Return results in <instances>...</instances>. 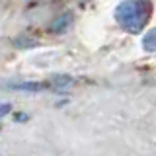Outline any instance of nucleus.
<instances>
[{
	"mask_svg": "<svg viewBox=\"0 0 156 156\" xmlns=\"http://www.w3.org/2000/svg\"><path fill=\"white\" fill-rule=\"evenodd\" d=\"M152 16L150 0H123L115 8V20L129 33H140Z\"/></svg>",
	"mask_w": 156,
	"mask_h": 156,
	"instance_id": "f257e3e1",
	"label": "nucleus"
},
{
	"mask_svg": "<svg viewBox=\"0 0 156 156\" xmlns=\"http://www.w3.org/2000/svg\"><path fill=\"white\" fill-rule=\"evenodd\" d=\"M72 82H74V80H72L70 76H55V78H53V86H58V88L70 86Z\"/></svg>",
	"mask_w": 156,
	"mask_h": 156,
	"instance_id": "39448f33",
	"label": "nucleus"
},
{
	"mask_svg": "<svg viewBox=\"0 0 156 156\" xmlns=\"http://www.w3.org/2000/svg\"><path fill=\"white\" fill-rule=\"evenodd\" d=\"M143 49L144 51H148V53H154L156 51V29H150V31H146L144 33V37H143Z\"/></svg>",
	"mask_w": 156,
	"mask_h": 156,
	"instance_id": "7ed1b4c3",
	"label": "nucleus"
},
{
	"mask_svg": "<svg viewBox=\"0 0 156 156\" xmlns=\"http://www.w3.org/2000/svg\"><path fill=\"white\" fill-rule=\"evenodd\" d=\"M12 90H26V92H39L45 88V84L41 82H20V84H10Z\"/></svg>",
	"mask_w": 156,
	"mask_h": 156,
	"instance_id": "20e7f679",
	"label": "nucleus"
},
{
	"mask_svg": "<svg viewBox=\"0 0 156 156\" xmlns=\"http://www.w3.org/2000/svg\"><path fill=\"white\" fill-rule=\"evenodd\" d=\"M70 23H72V14L66 12V14H62L61 18H57L55 22L51 23V31L53 33H65L66 29L70 27Z\"/></svg>",
	"mask_w": 156,
	"mask_h": 156,
	"instance_id": "f03ea898",
	"label": "nucleus"
},
{
	"mask_svg": "<svg viewBox=\"0 0 156 156\" xmlns=\"http://www.w3.org/2000/svg\"><path fill=\"white\" fill-rule=\"evenodd\" d=\"M10 109H12V105H10V104H0V117L6 115Z\"/></svg>",
	"mask_w": 156,
	"mask_h": 156,
	"instance_id": "423d86ee",
	"label": "nucleus"
}]
</instances>
